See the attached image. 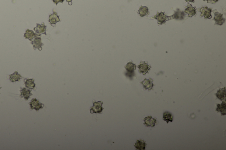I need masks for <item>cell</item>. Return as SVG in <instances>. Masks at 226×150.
I'll list each match as a JSON object with an SVG mask.
<instances>
[{"instance_id": "1", "label": "cell", "mask_w": 226, "mask_h": 150, "mask_svg": "<svg viewBox=\"0 0 226 150\" xmlns=\"http://www.w3.org/2000/svg\"><path fill=\"white\" fill-rule=\"evenodd\" d=\"M154 18L157 20L158 24L160 25H162L165 23L167 21L170 20V16L166 15L163 12L157 13L156 15L154 16Z\"/></svg>"}, {"instance_id": "2", "label": "cell", "mask_w": 226, "mask_h": 150, "mask_svg": "<svg viewBox=\"0 0 226 150\" xmlns=\"http://www.w3.org/2000/svg\"><path fill=\"white\" fill-rule=\"evenodd\" d=\"M102 104H103V102L102 101L93 102V105L90 109L91 114H93V113L101 114L103 110Z\"/></svg>"}, {"instance_id": "3", "label": "cell", "mask_w": 226, "mask_h": 150, "mask_svg": "<svg viewBox=\"0 0 226 150\" xmlns=\"http://www.w3.org/2000/svg\"><path fill=\"white\" fill-rule=\"evenodd\" d=\"M29 105L31 109H34L36 111H38L39 110L43 108V107H44V104L40 102L35 98H33L31 100V102L29 103Z\"/></svg>"}, {"instance_id": "4", "label": "cell", "mask_w": 226, "mask_h": 150, "mask_svg": "<svg viewBox=\"0 0 226 150\" xmlns=\"http://www.w3.org/2000/svg\"><path fill=\"white\" fill-rule=\"evenodd\" d=\"M37 26L34 28V30L35 31V34L39 36L41 35H46V26H45L44 23H42L41 24H38L37 23Z\"/></svg>"}, {"instance_id": "5", "label": "cell", "mask_w": 226, "mask_h": 150, "mask_svg": "<svg viewBox=\"0 0 226 150\" xmlns=\"http://www.w3.org/2000/svg\"><path fill=\"white\" fill-rule=\"evenodd\" d=\"M198 10L201 13V14H200L201 17L204 16L205 19H211L212 18V16L211 15L212 8H208L207 7H202L201 8H199Z\"/></svg>"}, {"instance_id": "6", "label": "cell", "mask_w": 226, "mask_h": 150, "mask_svg": "<svg viewBox=\"0 0 226 150\" xmlns=\"http://www.w3.org/2000/svg\"><path fill=\"white\" fill-rule=\"evenodd\" d=\"M138 68L139 69V72L143 74V75H145L148 73L151 68V67L145 62H141L139 65L138 66Z\"/></svg>"}, {"instance_id": "7", "label": "cell", "mask_w": 226, "mask_h": 150, "mask_svg": "<svg viewBox=\"0 0 226 150\" xmlns=\"http://www.w3.org/2000/svg\"><path fill=\"white\" fill-rule=\"evenodd\" d=\"M215 16L213 20L215 21V24L221 26L225 21V18L223 17V15L217 12L214 11Z\"/></svg>"}, {"instance_id": "8", "label": "cell", "mask_w": 226, "mask_h": 150, "mask_svg": "<svg viewBox=\"0 0 226 150\" xmlns=\"http://www.w3.org/2000/svg\"><path fill=\"white\" fill-rule=\"evenodd\" d=\"M31 44L33 46L34 49V50L37 49L40 51L42 50V46L44 45V44L41 42V38L38 37L35 38L34 40L32 41Z\"/></svg>"}, {"instance_id": "9", "label": "cell", "mask_w": 226, "mask_h": 150, "mask_svg": "<svg viewBox=\"0 0 226 150\" xmlns=\"http://www.w3.org/2000/svg\"><path fill=\"white\" fill-rule=\"evenodd\" d=\"M59 16H59L57 15V13L54 11L53 13L49 16V19L48 21L51 26L53 27H56V23L60 22Z\"/></svg>"}, {"instance_id": "10", "label": "cell", "mask_w": 226, "mask_h": 150, "mask_svg": "<svg viewBox=\"0 0 226 150\" xmlns=\"http://www.w3.org/2000/svg\"><path fill=\"white\" fill-rule=\"evenodd\" d=\"M144 125L147 127H154L156 123V118H153L152 116H148L144 119Z\"/></svg>"}, {"instance_id": "11", "label": "cell", "mask_w": 226, "mask_h": 150, "mask_svg": "<svg viewBox=\"0 0 226 150\" xmlns=\"http://www.w3.org/2000/svg\"><path fill=\"white\" fill-rule=\"evenodd\" d=\"M32 94L31 93V90L27 88H22L20 90V97L24 98L25 100H27L30 98Z\"/></svg>"}, {"instance_id": "12", "label": "cell", "mask_w": 226, "mask_h": 150, "mask_svg": "<svg viewBox=\"0 0 226 150\" xmlns=\"http://www.w3.org/2000/svg\"><path fill=\"white\" fill-rule=\"evenodd\" d=\"M152 82L153 80L152 79H145L143 81L140 82V83L143 85L144 89L151 90L152 88L154 86V84H153Z\"/></svg>"}, {"instance_id": "13", "label": "cell", "mask_w": 226, "mask_h": 150, "mask_svg": "<svg viewBox=\"0 0 226 150\" xmlns=\"http://www.w3.org/2000/svg\"><path fill=\"white\" fill-rule=\"evenodd\" d=\"M185 16V14L184 13L180 11L179 9H177V11L175 12L174 14L170 17V19H175V20H182L184 19Z\"/></svg>"}, {"instance_id": "14", "label": "cell", "mask_w": 226, "mask_h": 150, "mask_svg": "<svg viewBox=\"0 0 226 150\" xmlns=\"http://www.w3.org/2000/svg\"><path fill=\"white\" fill-rule=\"evenodd\" d=\"M24 37L26 39H28L30 41H32L33 38L38 37V36L35 33H34L33 30L27 29L25 33Z\"/></svg>"}, {"instance_id": "15", "label": "cell", "mask_w": 226, "mask_h": 150, "mask_svg": "<svg viewBox=\"0 0 226 150\" xmlns=\"http://www.w3.org/2000/svg\"><path fill=\"white\" fill-rule=\"evenodd\" d=\"M226 103L225 101L222 102L221 104H217L216 111L218 112H220L222 115H226Z\"/></svg>"}, {"instance_id": "16", "label": "cell", "mask_w": 226, "mask_h": 150, "mask_svg": "<svg viewBox=\"0 0 226 150\" xmlns=\"http://www.w3.org/2000/svg\"><path fill=\"white\" fill-rule=\"evenodd\" d=\"M185 13L188 14L190 17H192L196 14V9L195 8L193 7L192 5L188 6L185 10Z\"/></svg>"}, {"instance_id": "17", "label": "cell", "mask_w": 226, "mask_h": 150, "mask_svg": "<svg viewBox=\"0 0 226 150\" xmlns=\"http://www.w3.org/2000/svg\"><path fill=\"white\" fill-rule=\"evenodd\" d=\"M128 73L132 74L134 73V71L136 69V65L135 64H133L132 62H129L124 67Z\"/></svg>"}, {"instance_id": "18", "label": "cell", "mask_w": 226, "mask_h": 150, "mask_svg": "<svg viewBox=\"0 0 226 150\" xmlns=\"http://www.w3.org/2000/svg\"><path fill=\"white\" fill-rule=\"evenodd\" d=\"M216 97L220 99L221 100H225V98H226V90H225V88H221V89H219L217 93L215 94Z\"/></svg>"}, {"instance_id": "19", "label": "cell", "mask_w": 226, "mask_h": 150, "mask_svg": "<svg viewBox=\"0 0 226 150\" xmlns=\"http://www.w3.org/2000/svg\"><path fill=\"white\" fill-rule=\"evenodd\" d=\"M24 82L26 87L27 88L33 89L35 88V84L34 79H25Z\"/></svg>"}, {"instance_id": "20", "label": "cell", "mask_w": 226, "mask_h": 150, "mask_svg": "<svg viewBox=\"0 0 226 150\" xmlns=\"http://www.w3.org/2000/svg\"><path fill=\"white\" fill-rule=\"evenodd\" d=\"M146 145V144L144 140H138L135 143L134 146L137 150H144L145 149Z\"/></svg>"}, {"instance_id": "21", "label": "cell", "mask_w": 226, "mask_h": 150, "mask_svg": "<svg viewBox=\"0 0 226 150\" xmlns=\"http://www.w3.org/2000/svg\"><path fill=\"white\" fill-rule=\"evenodd\" d=\"M22 78V76L19 74L18 73L17 71L15 72L14 73L9 75L10 81L12 82L19 81Z\"/></svg>"}, {"instance_id": "22", "label": "cell", "mask_w": 226, "mask_h": 150, "mask_svg": "<svg viewBox=\"0 0 226 150\" xmlns=\"http://www.w3.org/2000/svg\"><path fill=\"white\" fill-rule=\"evenodd\" d=\"M163 120L166 121L167 123L169 122H172L173 120V116L170 112L166 111L163 113Z\"/></svg>"}, {"instance_id": "23", "label": "cell", "mask_w": 226, "mask_h": 150, "mask_svg": "<svg viewBox=\"0 0 226 150\" xmlns=\"http://www.w3.org/2000/svg\"><path fill=\"white\" fill-rule=\"evenodd\" d=\"M138 13L141 17H144L149 13V10L147 7L141 6L138 10Z\"/></svg>"}, {"instance_id": "24", "label": "cell", "mask_w": 226, "mask_h": 150, "mask_svg": "<svg viewBox=\"0 0 226 150\" xmlns=\"http://www.w3.org/2000/svg\"><path fill=\"white\" fill-rule=\"evenodd\" d=\"M54 3L56 4V5H57L58 3H63V1H64V0H52Z\"/></svg>"}, {"instance_id": "25", "label": "cell", "mask_w": 226, "mask_h": 150, "mask_svg": "<svg viewBox=\"0 0 226 150\" xmlns=\"http://www.w3.org/2000/svg\"><path fill=\"white\" fill-rule=\"evenodd\" d=\"M218 1H219V0H208L207 2V3H212V4H213V3H216V2H217Z\"/></svg>"}, {"instance_id": "26", "label": "cell", "mask_w": 226, "mask_h": 150, "mask_svg": "<svg viewBox=\"0 0 226 150\" xmlns=\"http://www.w3.org/2000/svg\"><path fill=\"white\" fill-rule=\"evenodd\" d=\"M66 1H67V2L69 3V5H70V6L72 5V0H66Z\"/></svg>"}, {"instance_id": "27", "label": "cell", "mask_w": 226, "mask_h": 150, "mask_svg": "<svg viewBox=\"0 0 226 150\" xmlns=\"http://www.w3.org/2000/svg\"><path fill=\"white\" fill-rule=\"evenodd\" d=\"M186 2L189 3V2H192V3H194V0H185Z\"/></svg>"}, {"instance_id": "28", "label": "cell", "mask_w": 226, "mask_h": 150, "mask_svg": "<svg viewBox=\"0 0 226 150\" xmlns=\"http://www.w3.org/2000/svg\"><path fill=\"white\" fill-rule=\"evenodd\" d=\"M203 1H208V0H203Z\"/></svg>"}, {"instance_id": "29", "label": "cell", "mask_w": 226, "mask_h": 150, "mask_svg": "<svg viewBox=\"0 0 226 150\" xmlns=\"http://www.w3.org/2000/svg\"><path fill=\"white\" fill-rule=\"evenodd\" d=\"M1 87H0V89H1Z\"/></svg>"}]
</instances>
